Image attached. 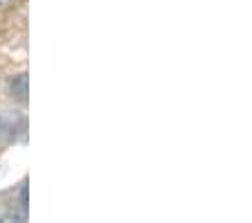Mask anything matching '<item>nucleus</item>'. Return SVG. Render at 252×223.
Returning a JSON list of instances; mask_svg holds the SVG:
<instances>
[{
	"label": "nucleus",
	"mask_w": 252,
	"mask_h": 223,
	"mask_svg": "<svg viewBox=\"0 0 252 223\" xmlns=\"http://www.w3.org/2000/svg\"><path fill=\"white\" fill-rule=\"evenodd\" d=\"M7 2H9V0H0V7H5Z\"/></svg>",
	"instance_id": "1"
}]
</instances>
